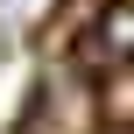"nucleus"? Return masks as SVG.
Wrapping results in <instances>:
<instances>
[{
	"label": "nucleus",
	"mask_w": 134,
	"mask_h": 134,
	"mask_svg": "<svg viewBox=\"0 0 134 134\" xmlns=\"http://www.w3.org/2000/svg\"><path fill=\"white\" fill-rule=\"evenodd\" d=\"M42 14H49V0H0V28H7V35H21V28H35Z\"/></svg>",
	"instance_id": "nucleus-1"
}]
</instances>
